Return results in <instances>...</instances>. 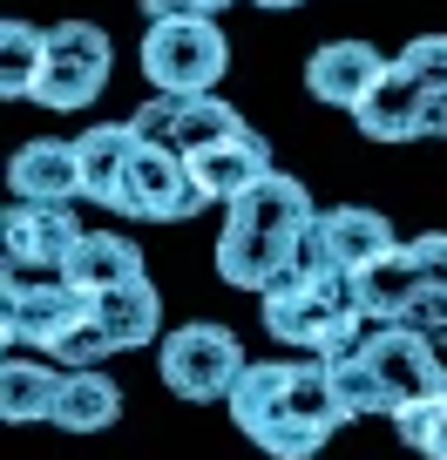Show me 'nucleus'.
Returning a JSON list of instances; mask_svg holds the SVG:
<instances>
[{
  "mask_svg": "<svg viewBox=\"0 0 447 460\" xmlns=\"http://www.w3.org/2000/svg\"><path fill=\"white\" fill-rule=\"evenodd\" d=\"M231 420L251 447H264L272 460H312L332 433L346 427V406L332 393V366H291V359H258L245 366L231 400Z\"/></svg>",
  "mask_w": 447,
  "mask_h": 460,
  "instance_id": "nucleus-1",
  "label": "nucleus"
},
{
  "mask_svg": "<svg viewBox=\"0 0 447 460\" xmlns=\"http://www.w3.org/2000/svg\"><path fill=\"white\" fill-rule=\"evenodd\" d=\"M312 190L299 176L272 170L258 190H245L237 203H224V230H217V278L231 291H272L278 278L299 264L305 230H312Z\"/></svg>",
  "mask_w": 447,
  "mask_h": 460,
  "instance_id": "nucleus-2",
  "label": "nucleus"
},
{
  "mask_svg": "<svg viewBox=\"0 0 447 460\" xmlns=\"http://www.w3.org/2000/svg\"><path fill=\"white\" fill-rule=\"evenodd\" d=\"M264 332L291 352H312V359H346L366 345V312L353 298V278H332L318 264H291L272 291H264Z\"/></svg>",
  "mask_w": 447,
  "mask_h": 460,
  "instance_id": "nucleus-3",
  "label": "nucleus"
},
{
  "mask_svg": "<svg viewBox=\"0 0 447 460\" xmlns=\"http://www.w3.org/2000/svg\"><path fill=\"white\" fill-rule=\"evenodd\" d=\"M245 366L251 359H245V345H237V332L210 325V318H190V325L163 332V345H156L163 386H170L176 400H190V406L231 400L237 379H245Z\"/></svg>",
  "mask_w": 447,
  "mask_h": 460,
  "instance_id": "nucleus-4",
  "label": "nucleus"
},
{
  "mask_svg": "<svg viewBox=\"0 0 447 460\" xmlns=\"http://www.w3.org/2000/svg\"><path fill=\"white\" fill-rule=\"evenodd\" d=\"M224 68H231V41H224V28L217 21H149L143 34V82L156 88V95H210L217 82H224Z\"/></svg>",
  "mask_w": 447,
  "mask_h": 460,
  "instance_id": "nucleus-5",
  "label": "nucleus"
},
{
  "mask_svg": "<svg viewBox=\"0 0 447 460\" xmlns=\"http://www.w3.org/2000/svg\"><path fill=\"white\" fill-rule=\"evenodd\" d=\"M109 68H116V48L95 21H61L48 28V61H41V82H34V102L55 115H75L109 88Z\"/></svg>",
  "mask_w": 447,
  "mask_h": 460,
  "instance_id": "nucleus-6",
  "label": "nucleus"
},
{
  "mask_svg": "<svg viewBox=\"0 0 447 460\" xmlns=\"http://www.w3.org/2000/svg\"><path fill=\"white\" fill-rule=\"evenodd\" d=\"M130 129L143 136L149 149H170V156L197 163L203 149L231 143V136L251 129V122L224 95H156V102H143V109L130 115Z\"/></svg>",
  "mask_w": 447,
  "mask_h": 460,
  "instance_id": "nucleus-7",
  "label": "nucleus"
},
{
  "mask_svg": "<svg viewBox=\"0 0 447 460\" xmlns=\"http://www.w3.org/2000/svg\"><path fill=\"white\" fill-rule=\"evenodd\" d=\"M360 359L373 366L380 393H387V420L407 413V406H420V400H447V366H441L447 352L434 339H420V332H407V325L366 332Z\"/></svg>",
  "mask_w": 447,
  "mask_h": 460,
  "instance_id": "nucleus-8",
  "label": "nucleus"
},
{
  "mask_svg": "<svg viewBox=\"0 0 447 460\" xmlns=\"http://www.w3.org/2000/svg\"><path fill=\"white\" fill-rule=\"evenodd\" d=\"M88 312H95V298H82L61 278H7L0 339H7V352H55Z\"/></svg>",
  "mask_w": 447,
  "mask_h": 460,
  "instance_id": "nucleus-9",
  "label": "nucleus"
},
{
  "mask_svg": "<svg viewBox=\"0 0 447 460\" xmlns=\"http://www.w3.org/2000/svg\"><path fill=\"white\" fill-rule=\"evenodd\" d=\"M393 251H400V237H393L387 217L366 210V203H339V210L312 217L299 264H318V271H332V278H360V271H373V264H387Z\"/></svg>",
  "mask_w": 447,
  "mask_h": 460,
  "instance_id": "nucleus-10",
  "label": "nucleus"
},
{
  "mask_svg": "<svg viewBox=\"0 0 447 460\" xmlns=\"http://www.w3.org/2000/svg\"><path fill=\"white\" fill-rule=\"evenodd\" d=\"M197 210H203V190L190 176V163L170 156V149H149V143L136 149L130 183L116 197V217H130V224H183Z\"/></svg>",
  "mask_w": 447,
  "mask_h": 460,
  "instance_id": "nucleus-11",
  "label": "nucleus"
},
{
  "mask_svg": "<svg viewBox=\"0 0 447 460\" xmlns=\"http://www.w3.org/2000/svg\"><path fill=\"white\" fill-rule=\"evenodd\" d=\"M7 278H61L88 230L61 203H7Z\"/></svg>",
  "mask_w": 447,
  "mask_h": 460,
  "instance_id": "nucleus-12",
  "label": "nucleus"
},
{
  "mask_svg": "<svg viewBox=\"0 0 447 460\" xmlns=\"http://www.w3.org/2000/svg\"><path fill=\"white\" fill-rule=\"evenodd\" d=\"M387 75H393V61L380 55L373 41H353V34H346V41H318L312 48V61H305V95L353 115Z\"/></svg>",
  "mask_w": 447,
  "mask_h": 460,
  "instance_id": "nucleus-13",
  "label": "nucleus"
},
{
  "mask_svg": "<svg viewBox=\"0 0 447 460\" xmlns=\"http://www.w3.org/2000/svg\"><path fill=\"white\" fill-rule=\"evenodd\" d=\"M7 190H14V203H61L68 210L82 197V156H75V143H55V136L21 143L7 156Z\"/></svg>",
  "mask_w": 447,
  "mask_h": 460,
  "instance_id": "nucleus-14",
  "label": "nucleus"
},
{
  "mask_svg": "<svg viewBox=\"0 0 447 460\" xmlns=\"http://www.w3.org/2000/svg\"><path fill=\"white\" fill-rule=\"evenodd\" d=\"M190 176H197L203 203H237L245 190H258L264 176H272V143H264L258 129H237L231 143L203 149V156L190 163Z\"/></svg>",
  "mask_w": 447,
  "mask_h": 460,
  "instance_id": "nucleus-15",
  "label": "nucleus"
},
{
  "mask_svg": "<svg viewBox=\"0 0 447 460\" xmlns=\"http://www.w3.org/2000/svg\"><path fill=\"white\" fill-rule=\"evenodd\" d=\"M143 251L122 237V230H88L82 244H75V258H68V271H61V285H75L82 298H109V291H122V285H143Z\"/></svg>",
  "mask_w": 447,
  "mask_h": 460,
  "instance_id": "nucleus-16",
  "label": "nucleus"
},
{
  "mask_svg": "<svg viewBox=\"0 0 447 460\" xmlns=\"http://www.w3.org/2000/svg\"><path fill=\"white\" fill-rule=\"evenodd\" d=\"M136 149H143V136H136L130 122H95V129L75 136V156H82V197L102 203V210H116Z\"/></svg>",
  "mask_w": 447,
  "mask_h": 460,
  "instance_id": "nucleus-17",
  "label": "nucleus"
},
{
  "mask_svg": "<svg viewBox=\"0 0 447 460\" xmlns=\"http://www.w3.org/2000/svg\"><path fill=\"white\" fill-rule=\"evenodd\" d=\"M353 122H360V136H373V143H414V136H427V95L393 68L387 82L353 109Z\"/></svg>",
  "mask_w": 447,
  "mask_h": 460,
  "instance_id": "nucleus-18",
  "label": "nucleus"
},
{
  "mask_svg": "<svg viewBox=\"0 0 447 460\" xmlns=\"http://www.w3.org/2000/svg\"><path fill=\"white\" fill-rule=\"evenodd\" d=\"M95 325L116 352H136V345H163V291L149 285H122L109 298H95Z\"/></svg>",
  "mask_w": 447,
  "mask_h": 460,
  "instance_id": "nucleus-19",
  "label": "nucleus"
},
{
  "mask_svg": "<svg viewBox=\"0 0 447 460\" xmlns=\"http://www.w3.org/2000/svg\"><path fill=\"white\" fill-rule=\"evenodd\" d=\"M122 420V386L102 366H88V373H68L61 379V400H55V420L48 427L61 433H102V427H116Z\"/></svg>",
  "mask_w": 447,
  "mask_h": 460,
  "instance_id": "nucleus-20",
  "label": "nucleus"
},
{
  "mask_svg": "<svg viewBox=\"0 0 447 460\" xmlns=\"http://www.w3.org/2000/svg\"><path fill=\"white\" fill-rule=\"evenodd\" d=\"M420 291H427V285H420V271L407 264V244L393 251L387 264H373V271L353 278V298H360L366 325H407V312H414Z\"/></svg>",
  "mask_w": 447,
  "mask_h": 460,
  "instance_id": "nucleus-21",
  "label": "nucleus"
},
{
  "mask_svg": "<svg viewBox=\"0 0 447 460\" xmlns=\"http://www.w3.org/2000/svg\"><path fill=\"white\" fill-rule=\"evenodd\" d=\"M61 379H68V373H55V366H34V359H21V352H7V366H0V420H7V427L55 420Z\"/></svg>",
  "mask_w": 447,
  "mask_h": 460,
  "instance_id": "nucleus-22",
  "label": "nucleus"
},
{
  "mask_svg": "<svg viewBox=\"0 0 447 460\" xmlns=\"http://www.w3.org/2000/svg\"><path fill=\"white\" fill-rule=\"evenodd\" d=\"M41 61H48V28L7 21V28H0V95H7V102H34Z\"/></svg>",
  "mask_w": 447,
  "mask_h": 460,
  "instance_id": "nucleus-23",
  "label": "nucleus"
},
{
  "mask_svg": "<svg viewBox=\"0 0 447 460\" xmlns=\"http://www.w3.org/2000/svg\"><path fill=\"white\" fill-rule=\"evenodd\" d=\"M332 393H339L346 420H387V393H380L373 366H366L360 352H346V359H332Z\"/></svg>",
  "mask_w": 447,
  "mask_h": 460,
  "instance_id": "nucleus-24",
  "label": "nucleus"
},
{
  "mask_svg": "<svg viewBox=\"0 0 447 460\" xmlns=\"http://www.w3.org/2000/svg\"><path fill=\"white\" fill-rule=\"evenodd\" d=\"M393 433H400V447H414V454L447 460V400H420V406H407V413H393Z\"/></svg>",
  "mask_w": 447,
  "mask_h": 460,
  "instance_id": "nucleus-25",
  "label": "nucleus"
},
{
  "mask_svg": "<svg viewBox=\"0 0 447 460\" xmlns=\"http://www.w3.org/2000/svg\"><path fill=\"white\" fill-rule=\"evenodd\" d=\"M393 68H400L420 95H447V34H420V41H407Z\"/></svg>",
  "mask_w": 447,
  "mask_h": 460,
  "instance_id": "nucleus-26",
  "label": "nucleus"
},
{
  "mask_svg": "<svg viewBox=\"0 0 447 460\" xmlns=\"http://www.w3.org/2000/svg\"><path fill=\"white\" fill-rule=\"evenodd\" d=\"M109 352H116V345L102 339V325H95V312H88V318H82V325H75V332H68V339H61V345H55V352H48V359H55V366H68V373H88V366H102V359H109Z\"/></svg>",
  "mask_w": 447,
  "mask_h": 460,
  "instance_id": "nucleus-27",
  "label": "nucleus"
},
{
  "mask_svg": "<svg viewBox=\"0 0 447 460\" xmlns=\"http://www.w3.org/2000/svg\"><path fill=\"white\" fill-rule=\"evenodd\" d=\"M407 264L420 271L427 291H447V230H420V237H407Z\"/></svg>",
  "mask_w": 447,
  "mask_h": 460,
  "instance_id": "nucleus-28",
  "label": "nucleus"
},
{
  "mask_svg": "<svg viewBox=\"0 0 447 460\" xmlns=\"http://www.w3.org/2000/svg\"><path fill=\"white\" fill-rule=\"evenodd\" d=\"M407 332H420V339H434L447 352V291H420L414 312H407Z\"/></svg>",
  "mask_w": 447,
  "mask_h": 460,
  "instance_id": "nucleus-29",
  "label": "nucleus"
},
{
  "mask_svg": "<svg viewBox=\"0 0 447 460\" xmlns=\"http://www.w3.org/2000/svg\"><path fill=\"white\" fill-rule=\"evenodd\" d=\"M217 7H231V0H143V14H149V21H176V14L217 21Z\"/></svg>",
  "mask_w": 447,
  "mask_h": 460,
  "instance_id": "nucleus-30",
  "label": "nucleus"
},
{
  "mask_svg": "<svg viewBox=\"0 0 447 460\" xmlns=\"http://www.w3.org/2000/svg\"><path fill=\"white\" fill-rule=\"evenodd\" d=\"M427 136H447V95H427Z\"/></svg>",
  "mask_w": 447,
  "mask_h": 460,
  "instance_id": "nucleus-31",
  "label": "nucleus"
},
{
  "mask_svg": "<svg viewBox=\"0 0 447 460\" xmlns=\"http://www.w3.org/2000/svg\"><path fill=\"white\" fill-rule=\"evenodd\" d=\"M251 7H272V14H285V7H305V0H251Z\"/></svg>",
  "mask_w": 447,
  "mask_h": 460,
  "instance_id": "nucleus-32",
  "label": "nucleus"
}]
</instances>
